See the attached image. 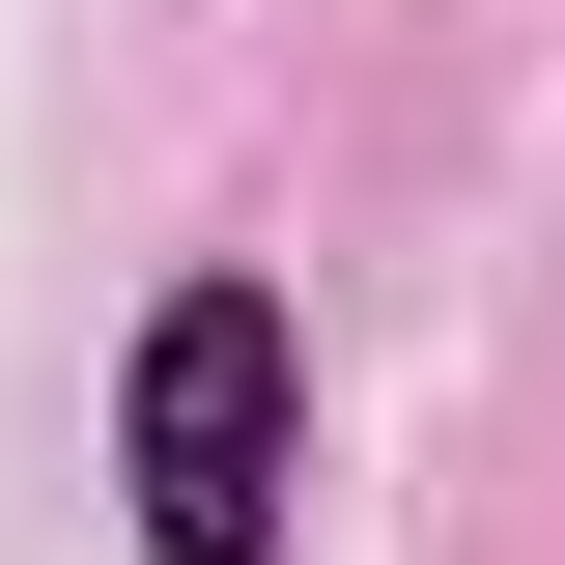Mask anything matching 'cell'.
Wrapping results in <instances>:
<instances>
[{"label":"cell","mask_w":565,"mask_h":565,"mask_svg":"<svg viewBox=\"0 0 565 565\" xmlns=\"http://www.w3.org/2000/svg\"><path fill=\"white\" fill-rule=\"evenodd\" d=\"M141 537L170 565H255L282 537V311L255 282H199V311L141 340Z\"/></svg>","instance_id":"obj_1"}]
</instances>
